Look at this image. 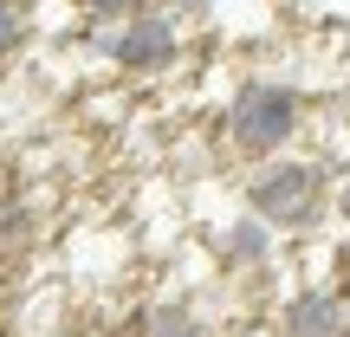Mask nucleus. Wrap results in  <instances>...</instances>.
I'll list each match as a JSON object with an SVG mask.
<instances>
[{
  "label": "nucleus",
  "instance_id": "nucleus-10",
  "mask_svg": "<svg viewBox=\"0 0 350 337\" xmlns=\"http://www.w3.org/2000/svg\"><path fill=\"white\" fill-rule=\"evenodd\" d=\"M163 13H175V20H208L214 0H163Z\"/></svg>",
  "mask_w": 350,
  "mask_h": 337
},
{
  "label": "nucleus",
  "instance_id": "nucleus-4",
  "mask_svg": "<svg viewBox=\"0 0 350 337\" xmlns=\"http://www.w3.org/2000/svg\"><path fill=\"white\" fill-rule=\"evenodd\" d=\"M273 240H279V227L260 221L253 208L234 214V221H214L208 227V253H214L221 273H260V266L273 260Z\"/></svg>",
  "mask_w": 350,
  "mask_h": 337
},
{
  "label": "nucleus",
  "instance_id": "nucleus-2",
  "mask_svg": "<svg viewBox=\"0 0 350 337\" xmlns=\"http://www.w3.org/2000/svg\"><path fill=\"white\" fill-rule=\"evenodd\" d=\"M240 201H247L260 221H273L279 234H305V227L325 221V169L312 163V156H266V163H253L240 175Z\"/></svg>",
  "mask_w": 350,
  "mask_h": 337
},
{
  "label": "nucleus",
  "instance_id": "nucleus-9",
  "mask_svg": "<svg viewBox=\"0 0 350 337\" xmlns=\"http://www.w3.org/2000/svg\"><path fill=\"white\" fill-rule=\"evenodd\" d=\"M20 46H26V7L20 0H0V59H13Z\"/></svg>",
  "mask_w": 350,
  "mask_h": 337
},
{
  "label": "nucleus",
  "instance_id": "nucleus-12",
  "mask_svg": "<svg viewBox=\"0 0 350 337\" xmlns=\"http://www.w3.org/2000/svg\"><path fill=\"white\" fill-rule=\"evenodd\" d=\"M338 111H344V124H350V85H344V104H338Z\"/></svg>",
  "mask_w": 350,
  "mask_h": 337
},
{
  "label": "nucleus",
  "instance_id": "nucleus-6",
  "mask_svg": "<svg viewBox=\"0 0 350 337\" xmlns=\"http://www.w3.org/2000/svg\"><path fill=\"white\" fill-rule=\"evenodd\" d=\"M143 337H208V325L195 318V305L163 299V305H150V312H143Z\"/></svg>",
  "mask_w": 350,
  "mask_h": 337
},
{
  "label": "nucleus",
  "instance_id": "nucleus-1",
  "mask_svg": "<svg viewBox=\"0 0 350 337\" xmlns=\"http://www.w3.org/2000/svg\"><path fill=\"white\" fill-rule=\"evenodd\" d=\"M227 150L247 156V163H266V156H286L305 130V98L279 78H247V85L227 98Z\"/></svg>",
  "mask_w": 350,
  "mask_h": 337
},
{
  "label": "nucleus",
  "instance_id": "nucleus-13",
  "mask_svg": "<svg viewBox=\"0 0 350 337\" xmlns=\"http://www.w3.org/2000/svg\"><path fill=\"white\" fill-rule=\"evenodd\" d=\"M344 337H350V299H344Z\"/></svg>",
  "mask_w": 350,
  "mask_h": 337
},
{
  "label": "nucleus",
  "instance_id": "nucleus-7",
  "mask_svg": "<svg viewBox=\"0 0 350 337\" xmlns=\"http://www.w3.org/2000/svg\"><path fill=\"white\" fill-rule=\"evenodd\" d=\"M26 247H33V208L0 201V253H26Z\"/></svg>",
  "mask_w": 350,
  "mask_h": 337
},
{
  "label": "nucleus",
  "instance_id": "nucleus-5",
  "mask_svg": "<svg viewBox=\"0 0 350 337\" xmlns=\"http://www.w3.org/2000/svg\"><path fill=\"white\" fill-rule=\"evenodd\" d=\"M279 337H344V299L325 286H305L279 312Z\"/></svg>",
  "mask_w": 350,
  "mask_h": 337
},
{
  "label": "nucleus",
  "instance_id": "nucleus-3",
  "mask_svg": "<svg viewBox=\"0 0 350 337\" xmlns=\"http://www.w3.org/2000/svg\"><path fill=\"white\" fill-rule=\"evenodd\" d=\"M104 52H111V65H117V72H130V78L169 72L175 52H182V20L163 13V7H150V13H137V20L111 26V33H104Z\"/></svg>",
  "mask_w": 350,
  "mask_h": 337
},
{
  "label": "nucleus",
  "instance_id": "nucleus-8",
  "mask_svg": "<svg viewBox=\"0 0 350 337\" xmlns=\"http://www.w3.org/2000/svg\"><path fill=\"white\" fill-rule=\"evenodd\" d=\"M78 7H85L91 20H104V26H124V20H137V13H150L156 0H78Z\"/></svg>",
  "mask_w": 350,
  "mask_h": 337
},
{
  "label": "nucleus",
  "instance_id": "nucleus-11",
  "mask_svg": "<svg viewBox=\"0 0 350 337\" xmlns=\"http://www.w3.org/2000/svg\"><path fill=\"white\" fill-rule=\"evenodd\" d=\"M331 214H338V221L350 227V169L338 175V188H331Z\"/></svg>",
  "mask_w": 350,
  "mask_h": 337
}]
</instances>
